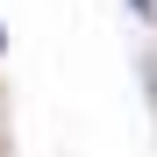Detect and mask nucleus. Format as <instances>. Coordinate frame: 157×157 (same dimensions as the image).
<instances>
[{
  "mask_svg": "<svg viewBox=\"0 0 157 157\" xmlns=\"http://www.w3.org/2000/svg\"><path fill=\"white\" fill-rule=\"evenodd\" d=\"M128 7H136V14H150V0H128Z\"/></svg>",
  "mask_w": 157,
  "mask_h": 157,
  "instance_id": "nucleus-1",
  "label": "nucleus"
},
{
  "mask_svg": "<svg viewBox=\"0 0 157 157\" xmlns=\"http://www.w3.org/2000/svg\"><path fill=\"white\" fill-rule=\"evenodd\" d=\"M0 43H7V36H0Z\"/></svg>",
  "mask_w": 157,
  "mask_h": 157,
  "instance_id": "nucleus-2",
  "label": "nucleus"
}]
</instances>
